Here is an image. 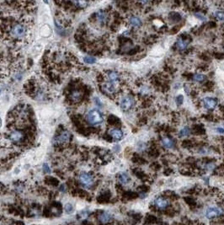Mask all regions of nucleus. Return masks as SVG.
<instances>
[{
	"mask_svg": "<svg viewBox=\"0 0 224 225\" xmlns=\"http://www.w3.org/2000/svg\"><path fill=\"white\" fill-rule=\"evenodd\" d=\"M79 181L83 187L89 189L92 187L94 184V177L92 174L82 171L79 175Z\"/></svg>",
	"mask_w": 224,
	"mask_h": 225,
	"instance_id": "nucleus-9",
	"label": "nucleus"
},
{
	"mask_svg": "<svg viewBox=\"0 0 224 225\" xmlns=\"http://www.w3.org/2000/svg\"><path fill=\"white\" fill-rule=\"evenodd\" d=\"M24 89H25V92L30 96L38 100L47 99L50 95L47 91V85L40 83L39 80H36L34 78L28 80V82L24 85Z\"/></svg>",
	"mask_w": 224,
	"mask_h": 225,
	"instance_id": "nucleus-4",
	"label": "nucleus"
},
{
	"mask_svg": "<svg viewBox=\"0 0 224 225\" xmlns=\"http://www.w3.org/2000/svg\"><path fill=\"white\" fill-rule=\"evenodd\" d=\"M161 143H162L163 148H165L166 149H173L175 147V143H174V141L171 137L167 136L163 137V138H162Z\"/></svg>",
	"mask_w": 224,
	"mask_h": 225,
	"instance_id": "nucleus-17",
	"label": "nucleus"
},
{
	"mask_svg": "<svg viewBox=\"0 0 224 225\" xmlns=\"http://www.w3.org/2000/svg\"><path fill=\"white\" fill-rule=\"evenodd\" d=\"M204 87H205V89H207V90H211V89L214 87V84H213V82H212V81H205V85H204Z\"/></svg>",
	"mask_w": 224,
	"mask_h": 225,
	"instance_id": "nucleus-31",
	"label": "nucleus"
},
{
	"mask_svg": "<svg viewBox=\"0 0 224 225\" xmlns=\"http://www.w3.org/2000/svg\"><path fill=\"white\" fill-rule=\"evenodd\" d=\"M108 135L111 138V140L119 141L123 138L124 133L119 127H112L108 131Z\"/></svg>",
	"mask_w": 224,
	"mask_h": 225,
	"instance_id": "nucleus-13",
	"label": "nucleus"
},
{
	"mask_svg": "<svg viewBox=\"0 0 224 225\" xmlns=\"http://www.w3.org/2000/svg\"><path fill=\"white\" fill-rule=\"evenodd\" d=\"M32 21L19 14H0V36L11 43H23L31 36Z\"/></svg>",
	"mask_w": 224,
	"mask_h": 225,
	"instance_id": "nucleus-1",
	"label": "nucleus"
},
{
	"mask_svg": "<svg viewBox=\"0 0 224 225\" xmlns=\"http://www.w3.org/2000/svg\"><path fill=\"white\" fill-rule=\"evenodd\" d=\"M84 61L86 62L87 63H90V64H92V63H94L95 62V58L92 56H87L84 57Z\"/></svg>",
	"mask_w": 224,
	"mask_h": 225,
	"instance_id": "nucleus-32",
	"label": "nucleus"
},
{
	"mask_svg": "<svg viewBox=\"0 0 224 225\" xmlns=\"http://www.w3.org/2000/svg\"><path fill=\"white\" fill-rule=\"evenodd\" d=\"M59 190L61 191L62 192H65L66 190H67V188H66L65 185H64V184L61 185V186H60V187H59Z\"/></svg>",
	"mask_w": 224,
	"mask_h": 225,
	"instance_id": "nucleus-39",
	"label": "nucleus"
},
{
	"mask_svg": "<svg viewBox=\"0 0 224 225\" xmlns=\"http://www.w3.org/2000/svg\"><path fill=\"white\" fill-rule=\"evenodd\" d=\"M86 122L90 126H99L104 122V116L97 109H92L86 114Z\"/></svg>",
	"mask_w": 224,
	"mask_h": 225,
	"instance_id": "nucleus-7",
	"label": "nucleus"
},
{
	"mask_svg": "<svg viewBox=\"0 0 224 225\" xmlns=\"http://www.w3.org/2000/svg\"><path fill=\"white\" fill-rule=\"evenodd\" d=\"M168 19H169V20L172 23H178V22H179L181 20L182 17H181V15L179 14V13L172 12V13H170L169 15H168Z\"/></svg>",
	"mask_w": 224,
	"mask_h": 225,
	"instance_id": "nucleus-21",
	"label": "nucleus"
},
{
	"mask_svg": "<svg viewBox=\"0 0 224 225\" xmlns=\"http://www.w3.org/2000/svg\"><path fill=\"white\" fill-rule=\"evenodd\" d=\"M175 100H176V104H177L178 105H181L184 102V96H183L182 94H179V95H178L176 99H175Z\"/></svg>",
	"mask_w": 224,
	"mask_h": 225,
	"instance_id": "nucleus-34",
	"label": "nucleus"
},
{
	"mask_svg": "<svg viewBox=\"0 0 224 225\" xmlns=\"http://www.w3.org/2000/svg\"><path fill=\"white\" fill-rule=\"evenodd\" d=\"M191 133V129L189 127H184L181 128V130L179 131L178 136L179 137H185L190 136V134Z\"/></svg>",
	"mask_w": 224,
	"mask_h": 225,
	"instance_id": "nucleus-23",
	"label": "nucleus"
},
{
	"mask_svg": "<svg viewBox=\"0 0 224 225\" xmlns=\"http://www.w3.org/2000/svg\"><path fill=\"white\" fill-rule=\"evenodd\" d=\"M78 63V59L65 49L57 48L46 52L43 60V69L48 79L61 83L62 76L67 74Z\"/></svg>",
	"mask_w": 224,
	"mask_h": 225,
	"instance_id": "nucleus-2",
	"label": "nucleus"
},
{
	"mask_svg": "<svg viewBox=\"0 0 224 225\" xmlns=\"http://www.w3.org/2000/svg\"><path fill=\"white\" fill-rule=\"evenodd\" d=\"M205 79H206L205 75L203 74H200V73L198 74L196 73L192 76V80L196 83H203L205 81Z\"/></svg>",
	"mask_w": 224,
	"mask_h": 225,
	"instance_id": "nucleus-22",
	"label": "nucleus"
},
{
	"mask_svg": "<svg viewBox=\"0 0 224 225\" xmlns=\"http://www.w3.org/2000/svg\"><path fill=\"white\" fill-rule=\"evenodd\" d=\"M135 98L131 94H126L122 95L119 100V105L124 111H130L131 109L134 107L135 105Z\"/></svg>",
	"mask_w": 224,
	"mask_h": 225,
	"instance_id": "nucleus-8",
	"label": "nucleus"
},
{
	"mask_svg": "<svg viewBox=\"0 0 224 225\" xmlns=\"http://www.w3.org/2000/svg\"><path fill=\"white\" fill-rule=\"evenodd\" d=\"M133 173L135 174L136 176H137L139 179H144L146 177V175L144 174L143 171H142L141 169H134L133 170Z\"/></svg>",
	"mask_w": 224,
	"mask_h": 225,
	"instance_id": "nucleus-28",
	"label": "nucleus"
},
{
	"mask_svg": "<svg viewBox=\"0 0 224 225\" xmlns=\"http://www.w3.org/2000/svg\"><path fill=\"white\" fill-rule=\"evenodd\" d=\"M152 168L158 170V169H160V165H159V163H154V164H152Z\"/></svg>",
	"mask_w": 224,
	"mask_h": 225,
	"instance_id": "nucleus-38",
	"label": "nucleus"
},
{
	"mask_svg": "<svg viewBox=\"0 0 224 225\" xmlns=\"http://www.w3.org/2000/svg\"><path fill=\"white\" fill-rule=\"evenodd\" d=\"M202 105L207 110H214L217 106L218 101L213 97H205L201 101Z\"/></svg>",
	"mask_w": 224,
	"mask_h": 225,
	"instance_id": "nucleus-15",
	"label": "nucleus"
},
{
	"mask_svg": "<svg viewBox=\"0 0 224 225\" xmlns=\"http://www.w3.org/2000/svg\"><path fill=\"white\" fill-rule=\"evenodd\" d=\"M103 78L105 80L111 81L113 83H122V75L116 70H108L104 74Z\"/></svg>",
	"mask_w": 224,
	"mask_h": 225,
	"instance_id": "nucleus-11",
	"label": "nucleus"
},
{
	"mask_svg": "<svg viewBox=\"0 0 224 225\" xmlns=\"http://www.w3.org/2000/svg\"><path fill=\"white\" fill-rule=\"evenodd\" d=\"M193 132L198 135H203L205 133V127L201 124H196L193 127Z\"/></svg>",
	"mask_w": 224,
	"mask_h": 225,
	"instance_id": "nucleus-24",
	"label": "nucleus"
},
{
	"mask_svg": "<svg viewBox=\"0 0 224 225\" xmlns=\"http://www.w3.org/2000/svg\"><path fill=\"white\" fill-rule=\"evenodd\" d=\"M117 178H118V180H119L120 184H122V185H127L128 183L131 181L130 176L126 172H122V173L119 174Z\"/></svg>",
	"mask_w": 224,
	"mask_h": 225,
	"instance_id": "nucleus-20",
	"label": "nucleus"
},
{
	"mask_svg": "<svg viewBox=\"0 0 224 225\" xmlns=\"http://www.w3.org/2000/svg\"><path fill=\"white\" fill-rule=\"evenodd\" d=\"M154 205L156 207V209L160 211H165L168 209V207L170 205V202L167 197H158L157 198H155Z\"/></svg>",
	"mask_w": 224,
	"mask_h": 225,
	"instance_id": "nucleus-12",
	"label": "nucleus"
},
{
	"mask_svg": "<svg viewBox=\"0 0 224 225\" xmlns=\"http://www.w3.org/2000/svg\"><path fill=\"white\" fill-rule=\"evenodd\" d=\"M224 214V210L220 206H210L205 211V217L209 219L219 218Z\"/></svg>",
	"mask_w": 224,
	"mask_h": 225,
	"instance_id": "nucleus-10",
	"label": "nucleus"
},
{
	"mask_svg": "<svg viewBox=\"0 0 224 225\" xmlns=\"http://www.w3.org/2000/svg\"><path fill=\"white\" fill-rule=\"evenodd\" d=\"M179 29L180 27L177 25V26H174L173 28L170 30V32H171V35H174V34H177L179 32Z\"/></svg>",
	"mask_w": 224,
	"mask_h": 225,
	"instance_id": "nucleus-35",
	"label": "nucleus"
},
{
	"mask_svg": "<svg viewBox=\"0 0 224 225\" xmlns=\"http://www.w3.org/2000/svg\"><path fill=\"white\" fill-rule=\"evenodd\" d=\"M190 43V36L188 35H185L183 36H180L177 40L176 42V47H177L178 50L179 51H185L188 48Z\"/></svg>",
	"mask_w": 224,
	"mask_h": 225,
	"instance_id": "nucleus-14",
	"label": "nucleus"
},
{
	"mask_svg": "<svg viewBox=\"0 0 224 225\" xmlns=\"http://www.w3.org/2000/svg\"><path fill=\"white\" fill-rule=\"evenodd\" d=\"M43 170H44V172H45L46 174L51 173V169H50L49 165H48L47 164H43Z\"/></svg>",
	"mask_w": 224,
	"mask_h": 225,
	"instance_id": "nucleus-36",
	"label": "nucleus"
},
{
	"mask_svg": "<svg viewBox=\"0 0 224 225\" xmlns=\"http://www.w3.org/2000/svg\"><path fill=\"white\" fill-rule=\"evenodd\" d=\"M157 221H158V218L154 216H147V218H146V222L148 224H155Z\"/></svg>",
	"mask_w": 224,
	"mask_h": 225,
	"instance_id": "nucleus-29",
	"label": "nucleus"
},
{
	"mask_svg": "<svg viewBox=\"0 0 224 225\" xmlns=\"http://www.w3.org/2000/svg\"><path fill=\"white\" fill-rule=\"evenodd\" d=\"M127 23L130 26L133 27V28H140L142 25V21L140 19V17H138L136 15H131L128 18Z\"/></svg>",
	"mask_w": 224,
	"mask_h": 225,
	"instance_id": "nucleus-16",
	"label": "nucleus"
},
{
	"mask_svg": "<svg viewBox=\"0 0 224 225\" xmlns=\"http://www.w3.org/2000/svg\"><path fill=\"white\" fill-rule=\"evenodd\" d=\"M195 15H196V17L198 18V19H200L201 20H204V19H205V15L203 14H201V13H196L195 14Z\"/></svg>",
	"mask_w": 224,
	"mask_h": 225,
	"instance_id": "nucleus-37",
	"label": "nucleus"
},
{
	"mask_svg": "<svg viewBox=\"0 0 224 225\" xmlns=\"http://www.w3.org/2000/svg\"><path fill=\"white\" fill-rule=\"evenodd\" d=\"M81 214L83 215V217H84V218H87V217H88V216L89 215V211L83 212H82Z\"/></svg>",
	"mask_w": 224,
	"mask_h": 225,
	"instance_id": "nucleus-41",
	"label": "nucleus"
},
{
	"mask_svg": "<svg viewBox=\"0 0 224 225\" xmlns=\"http://www.w3.org/2000/svg\"><path fill=\"white\" fill-rule=\"evenodd\" d=\"M107 122L109 125H111V126H112V127H117L122 125L121 120L117 117L114 116V115H110V116L108 117Z\"/></svg>",
	"mask_w": 224,
	"mask_h": 225,
	"instance_id": "nucleus-19",
	"label": "nucleus"
},
{
	"mask_svg": "<svg viewBox=\"0 0 224 225\" xmlns=\"http://www.w3.org/2000/svg\"><path fill=\"white\" fill-rule=\"evenodd\" d=\"M111 19V14L107 10H101L95 12L91 15L89 20L91 23L97 25L99 27H105L106 26Z\"/></svg>",
	"mask_w": 224,
	"mask_h": 225,
	"instance_id": "nucleus-5",
	"label": "nucleus"
},
{
	"mask_svg": "<svg viewBox=\"0 0 224 225\" xmlns=\"http://www.w3.org/2000/svg\"><path fill=\"white\" fill-rule=\"evenodd\" d=\"M132 160L134 161V163H136V164H144L145 162H146V160L140 156V155L138 154H135L133 156V158H132Z\"/></svg>",
	"mask_w": 224,
	"mask_h": 225,
	"instance_id": "nucleus-25",
	"label": "nucleus"
},
{
	"mask_svg": "<svg viewBox=\"0 0 224 225\" xmlns=\"http://www.w3.org/2000/svg\"><path fill=\"white\" fill-rule=\"evenodd\" d=\"M215 17L219 21H224V11L223 10H217L215 12Z\"/></svg>",
	"mask_w": 224,
	"mask_h": 225,
	"instance_id": "nucleus-26",
	"label": "nucleus"
},
{
	"mask_svg": "<svg viewBox=\"0 0 224 225\" xmlns=\"http://www.w3.org/2000/svg\"><path fill=\"white\" fill-rule=\"evenodd\" d=\"M192 145H193V142H192V141H191V140L183 141L182 146L183 147H185V148H186V149H188V148H191V147H192Z\"/></svg>",
	"mask_w": 224,
	"mask_h": 225,
	"instance_id": "nucleus-33",
	"label": "nucleus"
},
{
	"mask_svg": "<svg viewBox=\"0 0 224 225\" xmlns=\"http://www.w3.org/2000/svg\"><path fill=\"white\" fill-rule=\"evenodd\" d=\"M66 100L72 105H80L87 100L88 88L80 81H72L67 88Z\"/></svg>",
	"mask_w": 224,
	"mask_h": 225,
	"instance_id": "nucleus-3",
	"label": "nucleus"
},
{
	"mask_svg": "<svg viewBox=\"0 0 224 225\" xmlns=\"http://www.w3.org/2000/svg\"><path fill=\"white\" fill-rule=\"evenodd\" d=\"M185 202L188 205H190V206H195L196 204V201H195V199L193 198V197H186L185 198Z\"/></svg>",
	"mask_w": 224,
	"mask_h": 225,
	"instance_id": "nucleus-30",
	"label": "nucleus"
},
{
	"mask_svg": "<svg viewBox=\"0 0 224 225\" xmlns=\"http://www.w3.org/2000/svg\"><path fill=\"white\" fill-rule=\"evenodd\" d=\"M64 210L67 214H72L73 212V206L71 203H67L64 206Z\"/></svg>",
	"mask_w": 224,
	"mask_h": 225,
	"instance_id": "nucleus-27",
	"label": "nucleus"
},
{
	"mask_svg": "<svg viewBox=\"0 0 224 225\" xmlns=\"http://www.w3.org/2000/svg\"><path fill=\"white\" fill-rule=\"evenodd\" d=\"M112 218H113V216H112V214L110 212L105 211L101 212L100 215L99 216V221L101 224H109L112 220Z\"/></svg>",
	"mask_w": 224,
	"mask_h": 225,
	"instance_id": "nucleus-18",
	"label": "nucleus"
},
{
	"mask_svg": "<svg viewBox=\"0 0 224 225\" xmlns=\"http://www.w3.org/2000/svg\"><path fill=\"white\" fill-rule=\"evenodd\" d=\"M217 131L219 132L221 134H223L224 133V127H217Z\"/></svg>",
	"mask_w": 224,
	"mask_h": 225,
	"instance_id": "nucleus-40",
	"label": "nucleus"
},
{
	"mask_svg": "<svg viewBox=\"0 0 224 225\" xmlns=\"http://www.w3.org/2000/svg\"><path fill=\"white\" fill-rule=\"evenodd\" d=\"M72 141V134L65 128H60L58 133L54 137V145L57 148H64L67 146Z\"/></svg>",
	"mask_w": 224,
	"mask_h": 225,
	"instance_id": "nucleus-6",
	"label": "nucleus"
}]
</instances>
